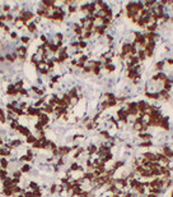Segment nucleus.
<instances>
[{
	"instance_id": "nucleus-1",
	"label": "nucleus",
	"mask_w": 173,
	"mask_h": 197,
	"mask_svg": "<svg viewBox=\"0 0 173 197\" xmlns=\"http://www.w3.org/2000/svg\"><path fill=\"white\" fill-rule=\"evenodd\" d=\"M107 97H108V99H112L111 93H108V96H107ZM113 102H115V101H113V100H112V101H109V102H108V104H111V105H113ZM108 104H107V105H108Z\"/></svg>"
}]
</instances>
